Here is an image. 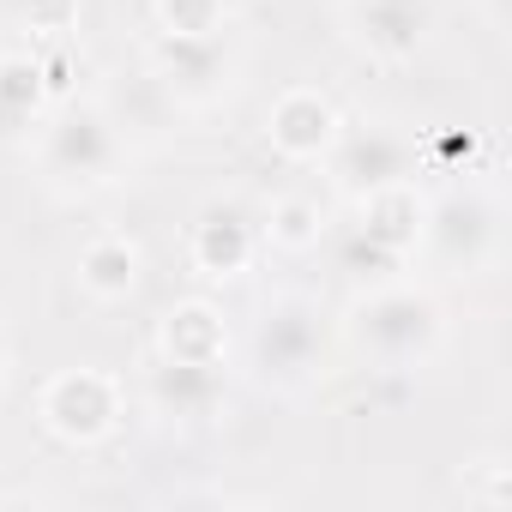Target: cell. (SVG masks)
I'll return each instance as SVG.
<instances>
[{
  "label": "cell",
  "mask_w": 512,
  "mask_h": 512,
  "mask_svg": "<svg viewBox=\"0 0 512 512\" xmlns=\"http://www.w3.org/2000/svg\"><path fill=\"white\" fill-rule=\"evenodd\" d=\"M344 338L356 356H368L374 368L386 374H416L428 368L440 350H446V308L434 290L422 284H404V278H386V284H368L350 314H344Z\"/></svg>",
  "instance_id": "obj_1"
},
{
  "label": "cell",
  "mask_w": 512,
  "mask_h": 512,
  "mask_svg": "<svg viewBox=\"0 0 512 512\" xmlns=\"http://www.w3.org/2000/svg\"><path fill=\"white\" fill-rule=\"evenodd\" d=\"M332 356V332H326V308L308 290H278L260 302L247 326V374L266 392H308L326 374Z\"/></svg>",
  "instance_id": "obj_2"
},
{
  "label": "cell",
  "mask_w": 512,
  "mask_h": 512,
  "mask_svg": "<svg viewBox=\"0 0 512 512\" xmlns=\"http://www.w3.org/2000/svg\"><path fill=\"white\" fill-rule=\"evenodd\" d=\"M500 241H506L500 199L482 181H464V187H446V193L428 199L416 247L428 253L440 272H452V278H482L500 260Z\"/></svg>",
  "instance_id": "obj_3"
},
{
  "label": "cell",
  "mask_w": 512,
  "mask_h": 512,
  "mask_svg": "<svg viewBox=\"0 0 512 512\" xmlns=\"http://www.w3.org/2000/svg\"><path fill=\"white\" fill-rule=\"evenodd\" d=\"M121 157H127V145H121V133L109 127V115L97 109V97L61 103V109L49 115L43 139H37V169H43V181H49L55 193H67V199L109 187L115 169H121Z\"/></svg>",
  "instance_id": "obj_4"
},
{
  "label": "cell",
  "mask_w": 512,
  "mask_h": 512,
  "mask_svg": "<svg viewBox=\"0 0 512 512\" xmlns=\"http://www.w3.org/2000/svg\"><path fill=\"white\" fill-rule=\"evenodd\" d=\"M121 380L103 374V368H61L43 380L37 392V422L49 440L73 446V452H91L103 446L115 428H121Z\"/></svg>",
  "instance_id": "obj_5"
},
{
  "label": "cell",
  "mask_w": 512,
  "mask_h": 512,
  "mask_svg": "<svg viewBox=\"0 0 512 512\" xmlns=\"http://www.w3.org/2000/svg\"><path fill=\"white\" fill-rule=\"evenodd\" d=\"M145 67L169 85V97L181 109H211V103H223L241 85V49L229 43V31H211V37H169V31H157Z\"/></svg>",
  "instance_id": "obj_6"
},
{
  "label": "cell",
  "mask_w": 512,
  "mask_h": 512,
  "mask_svg": "<svg viewBox=\"0 0 512 512\" xmlns=\"http://www.w3.org/2000/svg\"><path fill=\"white\" fill-rule=\"evenodd\" d=\"M326 169H332V187H338V193L362 199V193H374V187L416 181V145H410L404 133L380 127V121H368V127H350V121H344L338 145L326 151Z\"/></svg>",
  "instance_id": "obj_7"
},
{
  "label": "cell",
  "mask_w": 512,
  "mask_h": 512,
  "mask_svg": "<svg viewBox=\"0 0 512 512\" xmlns=\"http://www.w3.org/2000/svg\"><path fill=\"white\" fill-rule=\"evenodd\" d=\"M344 31L368 61L404 67L434 37V0H344Z\"/></svg>",
  "instance_id": "obj_8"
},
{
  "label": "cell",
  "mask_w": 512,
  "mask_h": 512,
  "mask_svg": "<svg viewBox=\"0 0 512 512\" xmlns=\"http://www.w3.org/2000/svg\"><path fill=\"white\" fill-rule=\"evenodd\" d=\"M344 133V109L320 85H290L266 109V145L284 163H326V151Z\"/></svg>",
  "instance_id": "obj_9"
},
{
  "label": "cell",
  "mask_w": 512,
  "mask_h": 512,
  "mask_svg": "<svg viewBox=\"0 0 512 512\" xmlns=\"http://www.w3.org/2000/svg\"><path fill=\"white\" fill-rule=\"evenodd\" d=\"M193 266L199 278L211 284H235L253 272V260H260V217H253L241 199H211L199 217H193Z\"/></svg>",
  "instance_id": "obj_10"
},
{
  "label": "cell",
  "mask_w": 512,
  "mask_h": 512,
  "mask_svg": "<svg viewBox=\"0 0 512 512\" xmlns=\"http://www.w3.org/2000/svg\"><path fill=\"white\" fill-rule=\"evenodd\" d=\"M97 109L109 115V127L121 133V145H163L175 133V121L187 115L151 67L109 73V85L97 91Z\"/></svg>",
  "instance_id": "obj_11"
},
{
  "label": "cell",
  "mask_w": 512,
  "mask_h": 512,
  "mask_svg": "<svg viewBox=\"0 0 512 512\" xmlns=\"http://www.w3.org/2000/svg\"><path fill=\"white\" fill-rule=\"evenodd\" d=\"M145 404H151V416H163V422H205V416L223 404V368L157 356V362L145 368Z\"/></svg>",
  "instance_id": "obj_12"
},
{
  "label": "cell",
  "mask_w": 512,
  "mask_h": 512,
  "mask_svg": "<svg viewBox=\"0 0 512 512\" xmlns=\"http://www.w3.org/2000/svg\"><path fill=\"white\" fill-rule=\"evenodd\" d=\"M422 211H428V199L416 193V181H392V187H374V193L356 199V223L350 229H362L374 247L398 253V260L410 266V253L422 241Z\"/></svg>",
  "instance_id": "obj_13"
},
{
  "label": "cell",
  "mask_w": 512,
  "mask_h": 512,
  "mask_svg": "<svg viewBox=\"0 0 512 512\" xmlns=\"http://www.w3.org/2000/svg\"><path fill=\"white\" fill-rule=\"evenodd\" d=\"M157 356L223 368V362H229V320H223V308H217V302H205V296H187V302L163 308V326H157Z\"/></svg>",
  "instance_id": "obj_14"
},
{
  "label": "cell",
  "mask_w": 512,
  "mask_h": 512,
  "mask_svg": "<svg viewBox=\"0 0 512 512\" xmlns=\"http://www.w3.org/2000/svg\"><path fill=\"white\" fill-rule=\"evenodd\" d=\"M73 278H79V290L91 302H127L139 290V278H145V253H139L133 235H91L79 247Z\"/></svg>",
  "instance_id": "obj_15"
},
{
  "label": "cell",
  "mask_w": 512,
  "mask_h": 512,
  "mask_svg": "<svg viewBox=\"0 0 512 512\" xmlns=\"http://www.w3.org/2000/svg\"><path fill=\"white\" fill-rule=\"evenodd\" d=\"M43 109H49L43 61L31 49H7V55H0V139H13L31 121H43Z\"/></svg>",
  "instance_id": "obj_16"
},
{
  "label": "cell",
  "mask_w": 512,
  "mask_h": 512,
  "mask_svg": "<svg viewBox=\"0 0 512 512\" xmlns=\"http://www.w3.org/2000/svg\"><path fill=\"white\" fill-rule=\"evenodd\" d=\"M260 241H272L278 253H314L326 241V205L314 193H284L272 199V211L260 217Z\"/></svg>",
  "instance_id": "obj_17"
},
{
  "label": "cell",
  "mask_w": 512,
  "mask_h": 512,
  "mask_svg": "<svg viewBox=\"0 0 512 512\" xmlns=\"http://www.w3.org/2000/svg\"><path fill=\"white\" fill-rule=\"evenodd\" d=\"M151 19L169 37H211V31H229L235 7L229 0H151Z\"/></svg>",
  "instance_id": "obj_18"
},
{
  "label": "cell",
  "mask_w": 512,
  "mask_h": 512,
  "mask_svg": "<svg viewBox=\"0 0 512 512\" xmlns=\"http://www.w3.org/2000/svg\"><path fill=\"white\" fill-rule=\"evenodd\" d=\"M338 272H344L356 290H368V284L398 278V272H404V260H398V253H386V247H374L362 229H344V235H338Z\"/></svg>",
  "instance_id": "obj_19"
},
{
  "label": "cell",
  "mask_w": 512,
  "mask_h": 512,
  "mask_svg": "<svg viewBox=\"0 0 512 512\" xmlns=\"http://www.w3.org/2000/svg\"><path fill=\"white\" fill-rule=\"evenodd\" d=\"M458 488H464V500L470 506H506L512 500V464L500 458V452H488V458H476V464H464V476H458Z\"/></svg>",
  "instance_id": "obj_20"
},
{
  "label": "cell",
  "mask_w": 512,
  "mask_h": 512,
  "mask_svg": "<svg viewBox=\"0 0 512 512\" xmlns=\"http://www.w3.org/2000/svg\"><path fill=\"white\" fill-rule=\"evenodd\" d=\"M79 7L85 0H13V19L37 37H67L79 25Z\"/></svg>",
  "instance_id": "obj_21"
},
{
  "label": "cell",
  "mask_w": 512,
  "mask_h": 512,
  "mask_svg": "<svg viewBox=\"0 0 512 512\" xmlns=\"http://www.w3.org/2000/svg\"><path fill=\"white\" fill-rule=\"evenodd\" d=\"M476 7H482L488 31H506V0H476Z\"/></svg>",
  "instance_id": "obj_22"
},
{
  "label": "cell",
  "mask_w": 512,
  "mask_h": 512,
  "mask_svg": "<svg viewBox=\"0 0 512 512\" xmlns=\"http://www.w3.org/2000/svg\"><path fill=\"white\" fill-rule=\"evenodd\" d=\"M0 380H7V350H0Z\"/></svg>",
  "instance_id": "obj_23"
}]
</instances>
